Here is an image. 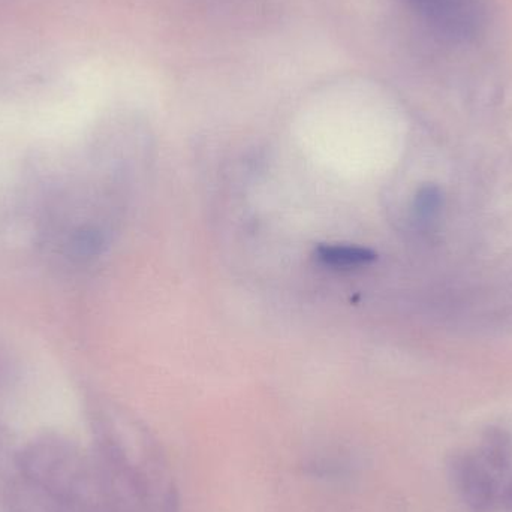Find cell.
I'll use <instances>...</instances> for the list:
<instances>
[{"label":"cell","mask_w":512,"mask_h":512,"mask_svg":"<svg viewBox=\"0 0 512 512\" xmlns=\"http://www.w3.org/2000/svg\"><path fill=\"white\" fill-rule=\"evenodd\" d=\"M433 29L451 41L469 42L486 32L490 0H405Z\"/></svg>","instance_id":"6da1fadb"},{"label":"cell","mask_w":512,"mask_h":512,"mask_svg":"<svg viewBox=\"0 0 512 512\" xmlns=\"http://www.w3.org/2000/svg\"><path fill=\"white\" fill-rule=\"evenodd\" d=\"M448 478L460 501L472 512H489L499 492V478L484 465L475 451L451 456Z\"/></svg>","instance_id":"7a4b0ae2"},{"label":"cell","mask_w":512,"mask_h":512,"mask_svg":"<svg viewBox=\"0 0 512 512\" xmlns=\"http://www.w3.org/2000/svg\"><path fill=\"white\" fill-rule=\"evenodd\" d=\"M484 465L501 478L510 469L512 462V439L504 429L490 427L475 450Z\"/></svg>","instance_id":"3957f363"},{"label":"cell","mask_w":512,"mask_h":512,"mask_svg":"<svg viewBox=\"0 0 512 512\" xmlns=\"http://www.w3.org/2000/svg\"><path fill=\"white\" fill-rule=\"evenodd\" d=\"M319 261L322 264L336 268L358 267L366 265L375 259L373 252L363 248H352V246H321L316 251Z\"/></svg>","instance_id":"277c9868"},{"label":"cell","mask_w":512,"mask_h":512,"mask_svg":"<svg viewBox=\"0 0 512 512\" xmlns=\"http://www.w3.org/2000/svg\"><path fill=\"white\" fill-rule=\"evenodd\" d=\"M306 472L312 477L325 480H339L351 474V463L346 462L340 454H324L313 457L306 465Z\"/></svg>","instance_id":"5b68a950"},{"label":"cell","mask_w":512,"mask_h":512,"mask_svg":"<svg viewBox=\"0 0 512 512\" xmlns=\"http://www.w3.org/2000/svg\"><path fill=\"white\" fill-rule=\"evenodd\" d=\"M101 243V236L96 231L90 230V228H81L72 236L69 248L75 258H90V256L98 254Z\"/></svg>","instance_id":"8992f818"},{"label":"cell","mask_w":512,"mask_h":512,"mask_svg":"<svg viewBox=\"0 0 512 512\" xmlns=\"http://www.w3.org/2000/svg\"><path fill=\"white\" fill-rule=\"evenodd\" d=\"M442 198L436 188H426L417 195V209L418 216L421 219L433 218L436 213L441 209Z\"/></svg>","instance_id":"52a82bcc"},{"label":"cell","mask_w":512,"mask_h":512,"mask_svg":"<svg viewBox=\"0 0 512 512\" xmlns=\"http://www.w3.org/2000/svg\"><path fill=\"white\" fill-rule=\"evenodd\" d=\"M505 501H507L508 507L512 510V480L508 484L507 490H505Z\"/></svg>","instance_id":"ba28073f"}]
</instances>
